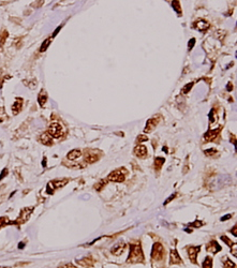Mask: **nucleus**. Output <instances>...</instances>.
<instances>
[{
	"label": "nucleus",
	"mask_w": 237,
	"mask_h": 268,
	"mask_svg": "<svg viewBox=\"0 0 237 268\" xmlns=\"http://www.w3.org/2000/svg\"><path fill=\"white\" fill-rule=\"evenodd\" d=\"M144 262V253L142 251V247L139 244L130 245V253L128 256V263Z\"/></svg>",
	"instance_id": "nucleus-1"
},
{
	"label": "nucleus",
	"mask_w": 237,
	"mask_h": 268,
	"mask_svg": "<svg viewBox=\"0 0 237 268\" xmlns=\"http://www.w3.org/2000/svg\"><path fill=\"white\" fill-rule=\"evenodd\" d=\"M164 256H165L164 247L160 242H156L152 246V250H151V258L155 261H161L163 260Z\"/></svg>",
	"instance_id": "nucleus-2"
},
{
	"label": "nucleus",
	"mask_w": 237,
	"mask_h": 268,
	"mask_svg": "<svg viewBox=\"0 0 237 268\" xmlns=\"http://www.w3.org/2000/svg\"><path fill=\"white\" fill-rule=\"evenodd\" d=\"M64 133V129H62L61 125L59 122H52L49 125L48 129H47V134L49 135L51 137H54V138H58L60 137Z\"/></svg>",
	"instance_id": "nucleus-3"
},
{
	"label": "nucleus",
	"mask_w": 237,
	"mask_h": 268,
	"mask_svg": "<svg viewBox=\"0 0 237 268\" xmlns=\"http://www.w3.org/2000/svg\"><path fill=\"white\" fill-rule=\"evenodd\" d=\"M32 210H33L32 207H29V208H24L21 211V215H19V219H17L15 222H13V223H15V224H23V223H25V222H26L27 220H28L29 216H30V213L32 212Z\"/></svg>",
	"instance_id": "nucleus-4"
},
{
	"label": "nucleus",
	"mask_w": 237,
	"mask_h": 268,
	"mask_svg": "<svg viewBox=\"0 0 237 268\" xmlns=\"http://www.w3.org/2000/svg\"><path fill=\"white\" fill-rule=\"evenodd\" d=\"M107 179L113 182H123L125 180V174L120 170H116L108 175Z\"/></svg>",
	"instance_id": "nucleus-5"
},
{
	"label": "nucleus",
	"mask_w": 237,
	"mask_h": 268,
	"mask_svg": "<svg viewBox=\"0 0 237 268\" xmlns=\"http://www.w3.org/2000/svg\"><path fill=\"white\" fill-rule=\"evenodd\" d=\"M200 250H201L200 246L188 248V256H189V258H190L191 262H192L193 264H195V263H196V256H198Z\"/></svg>",
	"instance_id": "nucleus-6"
},
{
	"label": "nucleus",
	"mask_w": 237,
	"mask_h": 268,
	"mask_svg": "<svg viewBox=\"0 0 237 268\" xmlns=\"http://www.w3.org/2000/svg\"><path fill=\"white\" fill-rule=\"evenodd\" d=\"M181 263V258L178 254L177 250L176 249H172L170 252V264L171 265H177Z\"/></svg>",
	"instance_id": "nucleus-7"
},
{
	"label": "nucleus",
	"mask_w": 237,
	"mask_h": 268,
	"mask_svg": "<svg viewBox=\"0 0 237 268\" xmlns=\"http://www.w3.org/2000/svg\"><path fill=\"white\" fill-rule=\"evenodd\" d=\"M125 249H126L125 242H118V244L115 245V246L112 248V253L114 254V255L118 256V255H120V254H123V252L125 251Z\"/></svg>",
	"instance_id": "nucleus-8"
},
{
	"label": "nucleus",
	"mask_w": 237,
	"mask_h": 268,
	"mask_svg": "<svg viewBox=\"0 0 237 268\" xmlns=\"http://www.w3.org/2000/svg\"><path fill=\"white\" fill-rule=\"evenodd\" d=\"M134 155L139 158H145L147 156V148L144 145H139L134 148Z\"/></svg>",
	"instance_id": "nucleus-9"
},
{
	"label": "nucleus",
	"mask_w": 237,
	"mask_h": 268,
	"mask_svg": "<svg viewBox=\"0 0 237 268\" xmlns=\"http://www.w3.org/2000/svg\"><path fill=\"white\" fill-rule=\"evenodd\" d=\"M206 250L211 252V253H217V252H219L221 250V246L217 241H215V240H211L206 246Z\"/></svg>",
	"instance_id": "nucleus-10"
},
{
	"label": "nucleus",
	"mask_w": 237,
	"mask_h": 268,
	"mask_svg": "<svg viewBox=\"0 0 237 268\" xmlns=\"http://www.w3.org/2000/svg\"><path fill=\"white\" fill-rule=\"evenodd\" d=\"M22 106H23V99H16V101L14 102V104L12 105V112L14 115H17L22 109Z\"/></svg>",
	"instance_id": "nucleus-11"
},
{
	"label": "nucleus",
	"mask_w": 237,
	"mask_h": 268,
	"mask_svg": "<svg viewBox=\"0 0 237 268\" xmlns=\"http://www.w3.org/2000/svg\"><path fill=\"white\" fill-rule=\"evenodd\" d=\"M219 132H220V129H217V130H213V131H208L206 134L204 135V138L205 141L207 142H210L213 139H215L217 136H218Z\"/></svg>",
	"instance_id": "nucleus-12"
},
{
	"label": "nucleus",
	"mask_w": 237,
	"mask_h": 268,
	"mask_svg": "<svg viewBox=\"0 0 237 268\" xmlns=\"http://www.w3.org/2000/svg\"><path fill=\"white\" fill-rule=\"evenodd\" d=\"M157 123H158V120L156 118L149 119V120L147 121V125H146L145 130H144V131H145L146 133H148V132H151L153 129H155V127L157 126Z\"/></svg>",
	"instance_id": "nucleus-13"
},
{
	"label": "nucleus",
	"mask_w": 237,
	"mask_h": 268,
	"mask_svg": "<svg viewBox=\"0 0 237 268\" xmlns=\"http://www.w3.org/2000/svg\"><path fill=\"white\" fill-rule=\"evenodd\" d=\"M194 26H195L196 28L198 29V30L204 31V30H206V29L209 27V24L207 22H205L204 19H200V21H198V22L195 23V24H194Z\"/></svg>",
	"instance_id": "nucleus-14"
},
{
	"label": "nucleus",
	"mask_w": 237,
	"mask_h": 268,
	"mask_svg": "<svg viewBox=\"0 0 237 268\" xmlns=\"http://www.w3.org/2000/svg\"><path fill=\"white\" fill-rule=\"evenodd\" d=\"M81 156H82V152H81V150H78V149L71 150V151L67 155V157L69 160H76V159H78Z\"/></svg>",
	"instance_id": "nucleus-15"
},
{
	"label": "nucleus",
	"mask_w": 237,
	"mask_h": 268,
	"mask_svg": "<svg viewBox=\"0 0 237 268\" xmlns=\"http://www.w3.org/2000/svg\"><path fill=\"white\" fill-rule=\"evenodd\" d=\"M164 162H165V159L164 158H161V157H157L155 159V168L157 171H159L160 168L162 167V165L164 164Z\"/></svg>",
	"instance_id": "nucleus-16"
},
{
	"label": "nucleus",
	"mask_w": 237,
	"mask_h": 268,
	"mask_svg": "<svg viewBox=\"0 0 237 268\" xmlns=\"http://www.w3.org/2000/svg\"><path fill=\"white\" fill-rule=\"evenodd\" d=\"M40 139H41V143H43L44 145H52V138L47 133L42 134Z\"/></svg>",
	"instance_id": "nucleus-17"
},
{
	"label": "nucleus",
	"mask_w": 237,
	"mask_h": 268,
	"mask_svg": "<svg viewBox=\"0 0 237 268\" xmlns=\"http://www.w3.org/2000/svg\"><path fill=\"white\" fill-rule=\"evenodd\" d=\"M46 100H47L46 93H45L44 90H42V91L40 92L39 97H38V101H39L40 105H41V106H43V105L45 104V102H46Z\"/></svg>",
	"instance_id": "nucleus-18"
},
{
	"label": "nucleus",
	"mask_w": 237,
	"mask_h": 268,
	"mask_svg": "<svg viewBox=\"0 0 237 268\" xmlns=\"http://www.w3.org/2000/svg\"><path fill=\"white\" fill-rule=\"evenodd\" d=\"M202 267L203 268H213V260H211V258L207 256V258L204 260V262L202 263Z\"/></svg>",
	"instance_id": "nucleus-19"
},
{
	"label": "nucleus",
	"mask_w": 237,
	"mask_h": 268,
	"mask_svg": "<svg viewBox=\"0 0 237 268\" xmlns=\"http://www.w3.org/2000/svg\"><path fill=\"white\" fill-rule=\"evenodd\" d=\"M68 180L67 179H64V180H55V181H52L51 186H53V189L54 188H59V187L64 186V184L67 183Z\"/></svg>",
	"instance_id": "nucleus-20"
},
{
	"label": "nucleus",
	"mask_w": 237,
	"mask_h": 268,
	"mask_svg": "<svg viewBox=\"0 0 237 268\" xmlns=\"http://www.w3.org/2000/svg\"><path fill=\"white\" fill-rule=\"evenodd\" d=\"M89 258H83V260H77L76 261V263H77L78 265H81V266L83 267H86V266H90V265L92 264V261H88Z\"/></svg>",
	"instance_id": "nucleus-21"
},
{
	"label": "nucleus",
	"mask_w": 237,
	"mask_h": 268,
	"mask_svg": "<svg viewBox=\"0 0 237 268\" xmlns=\"http://www.w3.org/2000/svg\"><path fill=\"white\" fill-rule=\"evenodd\" d=\"M98 160V157L96 155H87L86 156V161L89 162V163H94Z\"/></svg>",
	"instance_id": "nucleus-22"
},
{
	"label": "nucleus",
	"mask_w": 237,
	"mask_h": 268,
	"mask_svg": "<svg viewBox=\"0 0 237 268\" xmlns=\"http://www.w3.org/2000/svg\"><path fill=\"white\" fill-rule=\"evenodd\" d=\"M51 40H52V38H49V39L45 40V41L43 42V44H42L41 48H40V52H44V51H45V49H46V48H47V47H48V45H49V43H51Z\"/></svg>",
	"instance_id": "nucleus-23"
},
{
	"label": "nucleus",
	"mask_w": 237,
	"mask_h": 268,
	"mask_svg": "<svg viewBox=\"0 0 237 268\" xmlns=\"http://www.w3.org/2000/svg\"><path fill=\"white\" fill-rule=\"evenodd\" d=\"M224 268H236V265L231 260H227L224 262Z\"/></svg>",
	"instance_id": "nucleus-24"
},
{
	"label": "nucleus",
	"mask_w": 237,
	"mask_h": 268,
	"mask_svg": "<svg viewBox=\"0 0 237 268\" xmlns=\"http://www.w3.org/2000/svg\"><path fill=\"white\" fill-rule=\"evenodd\" d=\"M192 86H193V83H189V84H187L186 86L184 87V89L181 90V92L182 93H188V92L190 91V89L192 88Z\"/></svg>",
	"instance_id": "nucleus-25"
},
{
	"label": "nucleus",
	"mask_w": 237,
	"mask_h": 268,
	"mask_svg": "<svg viewBox=\"0 0 237 268\" xmlns=\"http://www.w3.org/2000/svg\"><path fill=\"white\" fill-rule=\"evenodd\" d=\"M10 223V220L8 219L6 217H0V227L4 226L6 224Z\"/></svg>",
	"instance_id": "nucleus-26"
},
{
	"label": "nucleus",
	"mask_w": 237,
	"mask_h": 268,
	"mask_svg": "<svg viewBox=\"0 0 237 268\" xmlns=\"http://www.w3.org/2000/svg\"><path fill=\"white\" fill-rule=\"evenodd\" d=\"M221 239L223 240V241H225V244L227 245V246H230V247H233V242H232V240L231 239H229V238L227 237V236H221Z\"/></svg>",
	"instance_id": "nucleus-27"
},
{
	"label": "nucleus",
	"mask_w": 237,
	"mask_h": 268,
	"mask_svg": "<svg viewBox=\"0 0 237 268\" xmlns=\"http://www.w3.org/2000/svg\"><path fill=\"white\" fill-rule=\"evenodd\" d=\"M204 152H205V155L208 157H214L217 154L216 149H208V150H205Z\"/></svg>",
	"instance_id": "nucleus-28"
},
{
	"label": "nucleus",
	"mask_w": 237,
	"mask_h": 268,
	"mask_svg": "<svg viewBox=\"0 0 237 268\" xmlns=\"http://www.w3.org/2000/svg\"><path fill=\"white\" fill-rule=\"evenodd\" d=\"M173 6L174 8L176 9V11H177L178 13H181V9H180V4H179V2L178 1H173Z\"/></svg>",
	"instance_id": "nucleus-29"
},
{
	"label": "nucleus",
	"mask_w": 237,
	"mask_h": 268,
	"mask_svg": "<svg viewBox=\"0 0 237 268\" xmlns=\"http://www.w3.org/2000/svg\"><path fill=\"white\" fill-rule=\"evenodd\" d=\"M146 141H148V137L145 136V135H139L137 137V142H146Z\"/></svg>",
	"instance_id": "nucleus-30"
},
{
	"label": "nucleus",
	"mask_w": 237,
	"mask_h": 268,
	"mask_svg": "<svg viewBox=\"0 0 237 268\" xmlns=\"http://www.w3.org/2000/svg\"><path fill=\"white\" fill-rule=\"evenodd\" d=\"M202 222L201 221H198V220H196L195 222H193V223H191V224H189V225H192V226H194V227H200V226H202Z\"/></svg>",
	"instance_id": "nucleus-31"
},
{
	"label": "nucleus",
	"mask_w": 237,
	"mask_h": 268,
	"mask_svg": "<svg viewBox=\"0 0 237 268\" xmlns=\"http://www.w3.org/2000/svg\"><path fill=\"white\" fill-rule=\"evenodd\" d=\"M175 197H176V193H175V194H173V195H171V196H170V197H168V200H166V201H165V202H164V205H168V203H170V202H172V201H173V200H174V199H175Z\"/></svg>",
	"instance_id": "nucleus-32"
},
{
	"label": "nucleus",
	"mask_w": 237,
	"mask_h": 268,
	"mask_svg": "<svg viewBox=\"0 0 237 268\" xmlns=\"http://www.w3.org/2000/svg\"><path fill=\"white\" fill-rule=\"evenodd\" d=\"M195 43V40L194 39H191V41L189 42V49H192V47H193V44Z\"/></svg>",
	"instance_id": "nucleus-33"
},
{
	"label": "nucleus",
	"mask_w": 237,
	"mask_h": 268,
	"mask_svg": "<svg viewBox=\"0 0 237 268\" xmlns=\"http://www.w3.org/2000/svg\"><path fill=\"white\" fill-rule=\"evenodd\" d=\"M6 173H8V170H6V168H4V170L2 171V175H0V180H1L2 178H3L4 176H6Z\"/></svg>",
	"instance_id": "nucleus-34"
},
{
	"label": "nucleus",
	"mask_w": 237,
	"mask_h": 268,
	"mask_svg": "<svg viewBox=\"0 0 237 268\" xmlns=\"http://www.w3.org/2000/svg\"><path fill=\"white\" fill-rule=\"evenodd\" d=\"M62 268H76L75 266H74L73 264H67V265H64V267Z\"/></svg>",
	"instance_id": "nucleus-35"
},
{
	"label": "nucleus",
	"mask_w": 237,
	"mask_h": 268,
	"mask_svg": "<svg viewBox=\"0 0 237 268\" xmlns=\"http://www.w3.org/2000/svg\"><path fill=\"white\" fill-rule=\"evenodd\" d=\"M60 29H61V26H59V27H58L57 29H56V31H55V32L53 33V35H52V38H54V37H55V35H57V33H58V31H59Z\"/></svg>",
	"instance_id": "nucleus-36"
},
{
	"label": "nucleus",
	"mask_w": 237,
	"mask_h": 268,
	"mask_svg": "<svg viewBox=\"0 0 237 268\" xmlns=\"http://www.w3.org/2000/svg\"><path fill=\"white\" fill-rule=\"evenodd\" d=\"M231 217H232V216H231V215H227V216H225V217L221 218V221H224V220H227V219H231Z\"/></svg>",
	"instance_id": "nucleus-37"
},
{
	"label": "nucleus",
	"mask_w": 237,
	"mask_h": 268,
	"mask_svg": "<svg viewBox=\"0 0 237 268\" xmlns=\"http://www.w3.org/2000/svg\"><path fill=\"white\" fill-rule=\"evenodd\" d=\"M227 90H229V91H231V90H232V84H231V83H229V84H227Z\"/></svg>",
	"instance_id": "nucleus-38"
},
{
	"label": "nucleus",
	"mask_w": 237,
	"mask_h": 268,
	"mask_svg": "<svg viewBox=\"0 0 237 268\" xmlns=\"http://www.w3.org/2000/svg\"><path fill=\"white\" fill-rule=\"evenodd\" d=\"M24 246H25V244H24V242H22V244L19 246V249H23V248H24Z\"/></svg>",
	"instance_id": "nucleus-39"
},
{
	"label": "nucleus",
	"mask_w": 237,
	"mask_h": 268,
	"mask_svg": "<svg viewBox=\"0 0 237 268\" xmlns=\"http://www.w3.org/2000/svg\"><path fill=\"white\" fill-rule=\"evenodd\" d=\"M0 268H10V267H3V266H0Z\"/></svg>",
	"instance_id": "nucleus-40"
},
{
	"label": "nucleus",
	"mask_w": 237,
	"mask_h": 268,
	"mask_svg": "<svg viewBox=\"0 0 237 268\" xmlns=\"http://www.w3.org/2000/svg\"><path fill=\"white\" fill-rule=\"evenodd\" d=\"M1 121H2V119H1V118H0V122H1Z\"/></svg>",
	"instance_id": "nucleus-41"
}]
</instances>
